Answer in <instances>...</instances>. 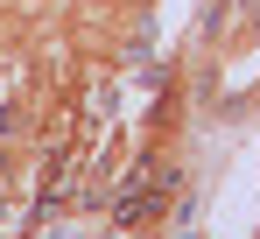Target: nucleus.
Masks as SVG:
<instances>
[{"label": "nucleus", "instance_id": "f257e3e1", "mask_svg": "<svg viewBox=\"0 0 260 239\" xmlns=\"http://www.w3.org/2000/svg\"><path fill=\"white\" fill-rule=\"evenodd\" d=\"M91 239H141V232H134V225H120V218H113V225H106V232H91Z\"/></svg>", "mask_w": 260, "mask_h": 239}]
</instances>
